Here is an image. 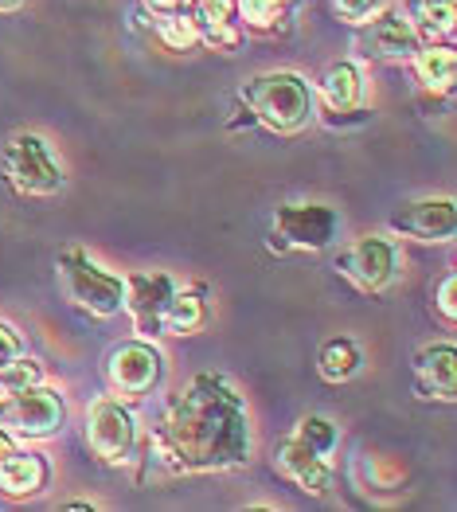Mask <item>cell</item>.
Wrapping results in <instances>:
<instances>
[{
	"label": "cell",
	"instance_id": "1",
	"mask_svg": "<svg viewBox=\"0 0 457 512\" xmlns=\"http://www.w3.org/2000/svg\"><path fill=\"white\" fill-rule=\"evenodd\" d=\"M153 450L176 473H227L250 462V415L219 372H200L165 407Z\"/></svg>",
	"mask_w": 457,
	"mask_h": 512
},
{
	"label": "cell",
	"instance_id": "2",
	"mask_svg": "<svg viewBox=\"0 0 457 512\" xmlns=\"http://www.w3.org/2000/svg\"><path fill=\"white\" fill-rule=\"evenodd\" d=\"M239 102L254 114V122L274 133H301L317 114V90L297 71H266L254 75L239 90Z\"/></svg>",
	"mask_w": 457,
	"mask_h": 512
},
{
	"label": "cell",
	"instance_id": "3",
	"mask_svg": "<svg viewBox=\"0 0 457 512\" xmlns=\"http://www.w3.org/2000/svg\"><path fill=\"white\" fill-rule=\"evenodd\" d=\"M55 270H59V286H63V298L71 301L75 309H83L90 317H118L125 305V278L102 270L94 258L71 247L55 258Z\"/></svg>",
	"mask_w": 457,
	"mask_h": 512
},
{
	"label": "cell",
	"instance_id": "4",
	"mask_svg": "<svg viewBox=\"0 0 457 512\" xmlns=\"http://www.w3.org/2000/svg\"><path fill=\"white\" fill-rule=\"evenodd\" d=\"M67 427V399L51 384H28L0 399V430H8L16 442H40L55 438Z\"/></svg>",
	"mask_w": 457,
	"mask_h": 512
},
{
	"label": "cell",
	"instance_id": "5",
	"mask_svg": "<svg viewBox=\"0 0 457 512\" xmlns=\"http://www.w3.org/2000/svg\"><path fill=\"white\" fill-rule=\"evenodd\" d=\"M340 235V212L329 204H282L270 223L274 251H329Z\"/></svg>",
	"mask_w": 457,
	"mask_h": 512
},
{
	"label": "cell",
	"instance_id": "6",
	"mask_svg": "<svg viewBox=\"0 0 457 512\" xmlns=\"http://www.w3.org/2000/svg\"><path fill=\"white\" fill-rule=\"evenodd\" d=\"M0 169L8 176V184L24 196L63 192V169L55 165V157H51L40 133H16L0 153Z\"/></svg>",
	"mask_w": 457,
	"mask_h": 512
},
{
	"label": "cell",
	"instance_id": "7",
	"mask_svg": "<svg viewBox=\"0 0 457 512\" xmlns=\"http://www.w3.org/2000/svg\"><path fill=\"white\" fill-rule=\"evenodd\" d=\"M86 446L106 466H122V462L133 458L137 419H133V411L125 407L122 399L102 395V399L90 403V411H86Z\"/></svg>",
	"mask_w": 457,
	"mask_h": 512
},
{
	"label": "cell",
	"instance_id": "8",
	"mask_svg": "<svg viewBox=\"0 0 457 512\" xmlns=\"http://www.w3.org/2000/svg\"><path fill=\"white\" fill-rule=\"evenodd\" d=\"M161 376H165V356L149 337H133V341L114 344L110 356H106V380L122 399L149 395L153 387L161 384Z\"/></svg>",
	"mask_w": 457,
	"mask_h": 512
},
{
	"label": "cell",
	"instance_id": "9",
	"mask_svg": "<svg viewBox=\"0 0 457 512\" xmlns=\"http://www.w3.org/2000/svg\"><path fill=\"white\" fill-rule=\"evenodd\" d=\"M418 47H422V40H418L415 24L399 8L383 4L372 20L356 24V51L364 59H375V63H411Z\"/></svg>",
	"mask_w": 457,
	"mask_h": 512
},
{
	"label": "cell",
	"instance_id": "10",
	"mask_svg": "<svg viewBox=\"0 0 457 512\" xmlns=\"http://www.w3.org/2000/svg\"><path fill=\"white\" fill-rule=\"evenodd\" d=\"M395 266H399V251L391 239L383 235H360L356 243H348L340 255H336V270L364 294H379L383 286H391L395 278Z\"/></svg>",
	"mask_w": 457,
	"mask_h": 512
},
{
	"label": "cell",
	"instance_id": "11",
	"mask_svg": "<svg viewBox=\"0 0 457 512\" xmlns=\"http://www.w3.org/2000/svg\"><path fill=\"white\" fill-rule=\"evenodd\" d=\"M176 290V282L168 278L165 270H153V274H129L125 278V313L133 317V329L137 337H149L157 341L165 333V305Z\"/></svg>",
	"mask_w": 457,
	"mask_h": 512
},
{
	"label": "cell",
	"instance_id": "12",
	"mask_svg": "<svg viewBox=\"0 0 457 512\" xmlns=\"http://www.w3.org/2000/svg\"><path fill=\"white\" fill-rule=\"evenodd\" d=\"M391 231L418 239V243H450L457 231V204L450 196L430 200H407L391 212Z\"/></svg>",
	"mask_w": 457,
	"mask_h": 512
},
{
	"label": "cell",
	"instance_id": "13",
	"mask_svg": "<svg viewBox=\"0 0 457 512\" xmlns=\"http://www.w3.org/2000/svg\"><path fill=\"white\" fill-rule=\"evenodd\" d=\"M274 466L290 477L293 485L309 497H325L333 489V470H329V458L317 454L309 442H301L297 434H286L278 446H274Z\"/></svg>",
	"mask_w": 457,
	"mask_h": 512
},
{
	"label": "cell",
	"instance_id": "14",
	"mask_svg": "<svg viewBox=\"0 0 457 512\" xmlns=\"http://www.w3.org/2000/svg\"><path fill=\"white\" fill-rule=\"evenodd\" d=\"M415 387L422 399L450 403L457 395V348L454 341L426 344L415 352Z\"/></svg>",
	"mask_w": 457,
	"mask_h": 512
},
{
	"label": "cell",
	"instance_id": "15",
	"mask_svg": "<svg viewBox=\"0 0 457 512\" xmlns=\"http://www.w3.org/2000/svg\"><path fill=\"white\" fill-rule=\"evenodd\" d=\"M47 481H51V466H47L43 454L16 446V450H8L0 458V493L4 497H16V501L36 497V493L47 489Z\"/></svg>",
	"mask_w": 457,
	"mask_h": 512
},
{
	"label": "cell",
	"instance_id": "16",
	"mask_svg": "<svg viewBox=\"0 0 457 512\" xmlns=\"http://www.w3.org/2000/svg\"><path fill=\"white\" fill-rule=\"evenodd\" d=\"M317 94H321V102H325L333 114L356 110L360 98H364V75H360V67H356L352 59H340L333 67H325V75H321V83H317Z\"/></svg>",
	"mask_w": 457,
	"mask_h": 512
},
{
	"label": "cell",
	"instance_id": "17",
	"mask_svg": "<svg viewBox=\"0 0 457 512\" xmlns=\"http://www.w3.org/2000/svg\"><path fill=\"white\" fill-rule=\"evenodd\" d=\"M360 368H364V356H360V344L352 337H333V341L321 344L317 372H321L325 384H348Z\"/></svg>",
	"mask_w": 457,
	"mask_h": 512
},
{
	"label": "cell",
	"instance_id": "18",
	"mask_svg": "<svg viewBox=\"0 0 457 512\" xmlns=\"http://www.w3.org/2000/svg\"><path fill=\"white\" fill-rule=\"evenodd\" d=\"M415 71H418V83L430 86V90H450L457 75V55L450 43H426L415 51Z\"/></svg>",
	"mask_w": 457,
	"mask_h": 512
},
{
	"label": "cell",
	"instance_id": "19",
	"mask_svg": "<svg viewBox=\"0 0 457 512\" xmlns=\"http://www.w3.org/2000/svg\"><path fill=\"white\" fill-rule=\"evenodd\" d=\"M204 325H208V301L196 290H172L165 305V333L188 337V333H200Z\"/></svg>",
	"mask_w": 457,
	"mask_h": 512
},
{
	"label": "cell",
	"instance_id": "20",
	"mask_svg": "<svg viewBox=\"0 0 457 512\" xmlns=\"http://www.w3.org/2000/svg\"><path fill=\"white\" fill-rule=\"evenodd\" d=\"M293 4L297 0H235L239 20L250 32H278L293 16Z\"/></svg>",
	"mask_w": 457,
	"mask_h": 512
},
{
	"label": "cell",
	"instance_id": "21",
	"mask_svg": "<svg viewBox=\"0 0 457 512\" xmlns=\"http://www.w3.org/2000/svg\"><path fill=\"white\" fill-rule=\"evenodd\" d=\"M454 20H457V0H450V4H411L415 32H426L430 40L454 36Z\"/></svg>",
	"mask_w": 457,
	"mask_h": 512
},
{
	"label": "cell",
	"instance_id": "22",
	"mask_svg": "<svg viewBox=\"0 0 457 512\" xmlns=\"http://www.w3.org/2000/svg\"><path fill=\"white\" fill-rule=\"evenodd\" d=\"M153 20H157V36H161V43L172 47V51H184V47L200 43V32H196L192 12H172V16H153Z\"/></svg>",
	"mask_w": 457,
	"mask_h": 512
},
{
	"label": "cell",
	"instance_id": "23",
	"mask_svg": "<svg viewBox=\"0 0 457 512\" xmlns=\"http://www.w3.org/2000/svg\"><path fill=\"white\" fill-rule=\"evenodd\" d=\"M301 442H309L317 454H333L336 450V442H340V430H336L333 419H325V415H305L301 423H297V430H293Z\"/></svg>",
	"mask_w": 457,
	"mask_h": 512
},
{
	"label": "cell",
	"instance_id": "24",
	"mask_svg": "<svg viewBox=\"0 0 457 512\" xmlns=\"http://www.w3.org/2000/svg\"><path fill=\"white\" fill-rule=\"evenodd\" d=\"M43 380V364L36 360V356H16L12 364H4L0 368V399L4 395H12V391H20V387H28V384H40Z\"/></svg>",
	"mask_w": 457,
	"mask_h": 512
},
{
	"label": "cell",
	"instance_id": "25",
	"mask_svg": "<svg viewBox=\"0 0 457 512\" xmlns=\"http://www.w3.org/2000/svg\"><path fill=\"white\" fill-rule=\"evenodd\" d=\"M336 16L344 20V24H364V20H372L375 12L383 8V0H333Z\"/></svg>",
	"mask_w": 457,
	"mask_h": 512
},
{
	"label": "cell",
	"instance_id": "26",
	"mask_svg": "<svg viewBox=\"0 0 457 512\" xmlns=\"http://www.w3.org/2000/svg\"><path fill=\"white\" fill-rule=\"evenodd\" d=\"M434 305H438V313L454 325L457 321V274H446V278L438 282V290H434Z\"/></svg>",
	"mask_w": 457,
	"mask_h": 512
},
{
	"label": "cell",
	"instance_id": "27",
	"mask_svg": "<svg viewBox=\"0 0 457 512\" xmlns=\"http://www.w3.org/2000/svg\"><path fill=\"white\" fill-rule=\"evenodd\" d=\"M24 352H28V348H24V341H20V333H16L12 325H4V321H0V368H4V364H12V360H16V356H24Z\"/></svg>",
	"mask_w": 457,
	"mask_h": 512
},
{
	"label": "cell",
	"instance_id": "28",
	"mask_svg": "<svg viewBox=\"0 0 457 512\" xmlns=\"http://www.w3.org/2000/svg\"><path fill=\"white\" fill-rule=\"evenodd\" d=\"M153 16H172V12H192V0H145Z\"/></svg>",
	"mask_w": 457,
	"mask_h": 512
},
{
	"label": "cell",
	"instance_id": "29",
	"mask_svg": "<svg viewBox=\"0 0 457 512\" xmlns=\"http://www.w3.org/2000/svg\"><path fill=\"white\" fill-rule=\"evenodd\" d=\"M16 446H20V442H16V438H12L8 430H0V458H4L8 450H16Z\"/></svg>",
	"mask_w": 457,
	"mask_h": 512
},
{
	"label": "cell",
	"instance_id": "30",
	"mask_svg": "<svg viewBox=\"0 0 457 512\" xmlns=\"http://www.w3.org/2000/svg\"><path fill=\"white\" fill-rule=\"evenodd\" d=\"M63 509L79 512V509H98V505H94V501H67V505H63Z\"/></svg>",
	"mask_w": 457,
	"mask_h": 512
},
{
	"label": "cell",
	"instance_id": "31",
	"mask_svg": "<svg viewBox=\"0 0 457 512\" xmlns=\"http://www.w3.org/2000/svg\"><path fill=\"white\" fill-rule=\"evenodd\" d=\"M16 8H24V0H0V12H16Z\"/></svg>",
	"mask_w": 457,
	"mask_h": 512
},
{
	"label": "cell",
	"instance_id": "32",
	"mask_svg": "<svg viewBox=\"0 0 457 512\" xmlns=\"http://www.w3.org/2000/svg\"><path fill=\"white\" fill-rule=\"evenodd\" d=\"M411 4H450V0H411Z\"/></svg>",
	"mask_w": 457,
	"mask_h": 512
}]
</instances>
